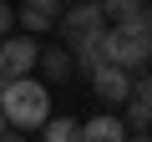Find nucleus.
I'll return each instance as SVG.
<instances>
[{
  "label": "nucleus",
  "instance_id": "obj_1",
  "mask_svg": "<svg viewBox=\"0 0 152 142\" xmlns=\"http://www.w3.org/2000/svg\"><path fill=\"white\" fill-rule=\"evenodd\" d=\"M0 112H5V132L10 137H26V132H36L56 107H51V86L36 76H5L0 81Z\"/></svg>",
  "mask_w": 152,
  "mask_h": 142
},
{
  "label": "nucleus",
  "instance_id": "obj_2",
  "mask_svg": "<svg viewBox=\"0 0 152 142\" xmlns=\"http://www.w3.org/2000/svg\"><path fill=\"white\" fill-rule=\"evenodd\" d=\"M107 61L127 66L137 76L142 66H152V31H142V26H107Z\"/></svg>",
  "mask_w": 152,
  "mask_h": 142
},
{
  "label": "nucleus",
  "instance_id": "obj_3",
  "mask_svg": "<svg viewBox=\"0 0 152 142\" xmlns=\"http://www.w3.org/2000/svg\"><path fill=\"white\" fill-rule=\"evenodd\" d=\"M56 31H61V41H66V46H81V41L102 36V31H107L102 0H71V5L56 15Z\"/></svg>",
  "mask_w": 152,
  "mask_h": 142
},
{
  "label": "nucleus",
  "instance_id": "obj_4",
  "mask_svg": "<svg viewBox=\"0 0 152 142\" xmlns=\"http://www.w3.org/2000/svg\"><path fill=\"white\" fill-rule=\"evenodd\" d=\"M36 56H41V36H31V31L0 36V81H5V76H31Z\"/></svg>",
  "mask_w": 152,
  "mask_h": 142
},
{
  "label": "nucleus",
  "instance_id": "obj_5",
  "mask_svg": "<svg viewBox=\"0 0 152 142\" xmlns=\"http://www.w3.org/2000/svg\"><path fill=\"white\" fill-rule=\"evenodd\" d=\"M86 81H91L96 102H102V107H112V112H117V107L132 97V71H127V66H117V61H102Z\"/></svg>",
  "mask_w": 152,
  "mask_h": 142
},
{
  "label": "nucleus",
  "instance_id": "obj_6",
  "mask_svg": "<svg viewBox=\"0 0 152 142\" xmlns=\"http://www.w3.org/2000/svg\"><path fill=\"white\" fill-rule=\"evenodd\" d=\"M61 10H66V0H20L15 26L31 31V36H46V31H56V15Z\"/></svg>",
  "mask_w": 152,
  "mask_h": 142
},
{
  "label": "nucleus",
  "instance_id": "obj_7",
  "mask_svg": "<svg viewBox=\"0 0 152 142\" xmlns=\"http://www.w3.org/2000/svg\"><path fill=\"white\" fill-rule=\"evenodd\" d=\"M36 66H41V81H46V86H56V81H71V76H76V61H71V46H66V41H61V46H41Z\"/></svg>",
  "mask_w": 152,
  "mask_h": 142
},
{
  "label": "nucleus",
  "instance_id": "obj_8",
  "mask_svg": "<svg viewBox=\"0 0 152 142\" xmlns=\"http://www.w3.org/2000/svg\"><path fill=\"white\" fill-rule=\"evenodd\" d=\"M81 137H86V142H122L127 127H122V117L107 107V112H96L91 122H81Z\"/></svg>",
  "mask_w": 152,
  "mask_h": 142
},
{
  "label": "nucleus",
  "instance_id": "obj_9",
  "mask_svg": "<svg viewBox=\"0 0 152 142\" xmlns=\"http://www.w3.org/2000/svg\"><path fill=\"white\" fill-rule=\"evenodd\" d=\"M122 112V127H127V137H152V107H142V102H122L117 107Z\"/></svg>",
  "mask_w": 152,
  "mask_h": 142
},
{
  "label": "nucleus",
  "instance_id": "obj_10",
  "mask_svg": "<svg viewBox=\"0 0 152 142\" xmlns=\"http://www.w3.org/2000/svg\"><path fill=\"white\" fill-rule=\"evenodd\" d=\"M102 15H107V26H142L137 15H142V0H102ZM147 31V26H142Z\"/></svg>",
  "mask_w": 152,
  "mask_h": 142
},
{
  "label": "nucleus",
  "instance_id": "obj_11",
  "mask_svg": "<svg viewBox=\"0 0 152 142\" xmlns=\"http://www.w3.org/2000/svg\"><path fill=\"white\" fill-rule=\"evenodd\" d=\"M36 132H41L46 142H76V137H81V122H76V117H56V112H51Z\"/></svg>",
  "mask_w": 152,
  "mask_h": 142
},
{
  "label": "nucleus",
  "instance_id": "obj_12",
  "mask_svg": "<svg viewBox=\"0 0 152 142\" xmlns=\"http://www.w3.org/2000/svg\"><path fill=\"white\" fill-rule=\"evenodd\" d=\"M132 102H142V107H152V71L142 66L137 76H132Z\"/></svg>",
  "mask_w": 152,
  "mask_h": 142
},
{
  "label": "nucleus",
  "instance_id": "obj_13",
  "mask_svg": "<svg viewBox=\"0 0 152 142\" xmlns=\"http://www.w3.org/2000/svg\"><path fill=\"white\" fill-rule=\"evenodd\" d=\"M10 31H15V5L0 0V36H10Z\"/></svg>",
  "mask_w": 152,
  "mask_h": 142
},
{
  "label": "nucleus",
  "instance_id": "obj_14",
  "mask_svg": "<svg viewBox=\"0 0 152 142\" xmlns=\"http://www.w3.org/2000/svg\"><path fill=\"white\" fill-rule=\"evenodd\" d=\"M137 20H142V26L152 31V0H142V15H137Z\"/></svg>",
  "mask_w": 152,
  "mask_h": 142
},
{
  "label": "nucleus",
  "instance_id": "obj_15",
  "mask_svg": "<svg viewBox=\"0 0 152 142\" xmlns=\"http://www.w3.org/2000/svg\"><path fill=\"white\" fill-rule=\"evenodd\" d=\"M0 137H5V112H0Z\"/></svg>",
  "mask_w": 152,
  "mask_h": 142
},
{
  "label": "nucleus",
  "instance_id": "obj_16",
  "mask_svg": "<svg viewBox=\"0 0 152 142\" xmlns=\"http://www.w3.org/2000/svg\"><path fill=\"white\" fill-rule=\"evenodd\" d=\"M66 5H71V0H66Z\"/></svg>",
  "mask_w": 152,
  "mask_h": 142
}]
</instances>
